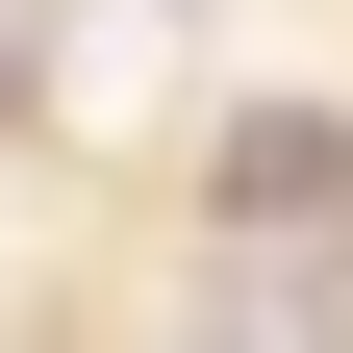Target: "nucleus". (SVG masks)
<instances>
[{
	"instance_id": "f257e3e1",
	"label": "nucleus",
	"mask_w": 353,
	"mask_h": 353,
	"mask_svg": "<svg viewBox=\"0 0 353 353\" xmlns=\"http://www.w3.org/2000/svg\"><path fill=\"white\" fill-rule=\"evenodd\" d=\"M202 202H228L252 252H303V228H353V126H328V101H252L228 152H202Z\"/></svg>"
}]
</instances>
